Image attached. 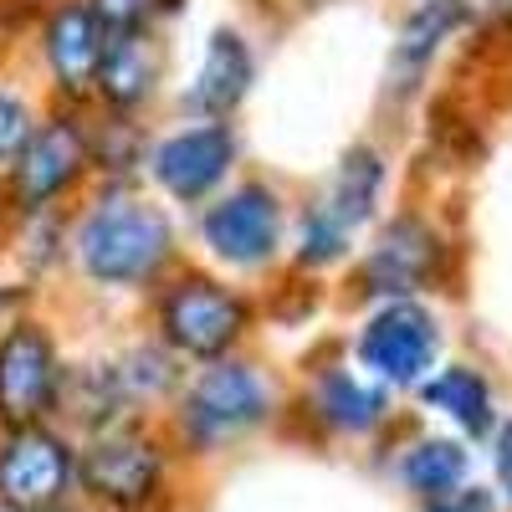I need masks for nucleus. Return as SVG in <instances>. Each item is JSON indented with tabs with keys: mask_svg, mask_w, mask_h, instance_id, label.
<instances>
[{
	"mask_svg": "<svg viewBox=\"0 0 512 512\" xmlns=\"http://www.w3.org/2000/svg\"><path fill=\"white\" fill-rule=\"evenodd\" d=\"M169 251H175V231H169L164 210L144 205L139 195H113V200L93 205L77 231L82 272L108 287L149 282L169 262Z\"/></svg>",
	"mask_w": 512,
	"mask_h": 512,
	"instance_id": "1",
	"label": "nucleus"
},
{
	"mask_svg": "<svg viewBox=\"0 0 512 512\" xmlns=\"http://www.w3.org/2000/svg\"><path fill=\"white\" fill-rule=\"evenodd\" d=\"M379 180H384V164L369 144L349 149L333 169V185L323 190V200L303 216V262L308 267H323V262H338L349 246V236L369 221V205L379 195Z\"/></svg>",
	"mask_w": 512,
	"mask_h": 512,
	"instance_id": "2",
	"label": "nucleus"
},
{
	"mask_svg": "<svg viewBox=\"0 0 512 512\" xmlns=\"http://www.w3.org/2000/svg\"><path fill=\"white\" fill-rule=\"evenodd\" d=\"M267 410H272V395L251 364H210L185 390L180 420H185L190 446L210 451V446L251 431V425H262Z\"/></svg>",
	"mask_w": 512,
	"mask_h": 512,
	"instance_id": "3",
	"label": "nucleus"
},
{
	"mask_svg": "<svg viewBox=\"0 0 512 512\" xmlns=\"http://www.w3.org/2000/svg\"><path fill=\"white\" fill-rule=\"evenodd\" d=\"M164 456L139 425H103L82 451V487L118 512H144L159 497Z\"/></svg>",
	"mask_w": 512,
	"mask_h": 512,
	"instance_id": "4",
	"label": "nucleus"
},
{
	"mask_svg": "<svg viewBox=\"0 0 512 512\" xmlns=\"http://www.w3.org/2000/svg\"><path fill=\"white\" fill-rule=\"evenodd\" d=\"M251 308L246 297H236L231 287L210 282V277H185L164 292L159 308V328L164 338L190 359H221L236 338L246 333Z\"/></svg>",
	"mask_w": 512,
	"mask_h": 512,
	"instance_id": "5",
	"label": "nucleus"
},
{
	"mask_svg": "<svg viewBox=\"0 0 512 512\" xmlns=\"http://www.w3.org/2000/svg\"><path fill=\"white\" fill-rule=\"evenodd\" d=\"M62 400V364L52 338L36 323H21L0 338V425L26 431L41 425L52 405Z\"/></svg>",
	"mask_w": 512,
	"mask_h": 512,
	"instance_id": "6",
	"label": "nucleus"
},
{
	"mask_svg": "<svg viewBox=\"0 0 512 512\" xmlns=\"http://www.w3.org/2000/svg\"><path fill=\"white\" fill-rule=\"evenodd\" d=\"M77 461L47 425H26L0 441V502L11 512H52L72 487Z\"/></svg>",
	"mask_w": 512,
	"mask_h": 512,
	"instance_id": "7",
	"label": "nucleus"
},
{
	"mask_svg": "<svg viewBox=\"0 0 512 512\" xmlns=\"http://www.w3.org/2000/svg\"><path fill=\"white\" fill-rule=\"evenodd\" d=\"M210 251L231 267H262L282 241V205L267 185H241L221 205L205 210L200 221Z\"/></svg>",
	"mask_w": 512,
	"mask_h": 512,
	"instance_id": "8",
	"label": "nucleus"
},
{
	"mask_svg": "<svg viewBox=\"0 0 512 512\" xmlns=\"http://www.w3.org/2000/svg\"><path fill=\"white\" fill-rule=\"evenodd\" d=\"M359 359L390 384H415L436 359V323L415 303H390L359 333Z\"/></svg>",
	"mask_w": 512,
	"mask_h": 512,
	"instance_id": "9",
	"label": "nucleus"
},
{
	"mask_svg": "<svg viewBox=\"0 0 512 512\" xmlns=\"http://www.w3.org/2000/svg\"><path fill=\"white\" fill-rule=\"evenodd\" d=\"M88 164V134L72 118H52L41 123L36 134L26 139V149L16 154V200L26 210L52 205Z\"/></svg>",
	"mask_w": 512,
	"mask_h": 512,
	"instance_id": "10",
	"label": "nucleus"
},
{
	"mask_svg": "<svg viewBox=\"0 0 512 512\" xmlns=\"http://www.w3.org/2000/svg\"><path fill=\"white\" fill-rule=\"evenodd\" d=\"M236 164V139L221 123H200L154 149V180L175 200H205Z\"/></svg>",
	"mask_w": 512,
	"mask_h": 512,
	"instance_id": "11",
	"label": "nucleus"
},
{
	"mask_svg": "<svg viewBox=\"0 0 512 512\" xmlns=\"http://www.w3.org/2000/svg\"><path fill=\"white\" fill-rule=\"evenodd\" d=\"M441 272V236L420 216H400L379 231L369 262H364V287L384 297H410Z\"/></svg>",
	"mask_w": 512,
	"mask_h": 512,
	"instance_id": "12",
	"label": "nucleus"
},
{
	"mask_svg": "<svg viewBox=\"0 0 512 512\" xmlns=\"http://www.w3.org/2000/svg\"><path fill=\"white\" fill-rule=\"evenodd\" d=\"M103 47H108V31L93 16V6H82V0L62 6L47 21V62H52V72H57V82L67 93H88L98 82Z\"/></svg>",
	"mask_w": 512,
	"mask_h": 512,
	"instance_id": "13",
	"label": "nucleus"
},
{
	"mask_svg": "<svg viewBox=\"0 0 512 512\" xmlns=\"http://www.w3.org/2000/svg\"><path fill=\"white\" fill-rule=\"evenodd\" d=\"M251 88V47L236 36V31H216L205 47V62L195 72V88H190V108H205V113H231Z\"/></svg>",
	"mask_w": 512,
	"mask_h": 512,
	"instance_id": "14",
	"label": "nucleus"
},
{
	"mask_svg": "<svg viewBox=\"0 0 512 512\" xmlns=\"http://www.w3.org/2000/svg\"><path fill=\"white\" fill-rule=\"evenodd\" d=\"M159 77V47L144 31H128V36H108L103 62H98V82H103V98L113 108H134L149 98Z\"/></svg>",
	"mask_w": 512,
	"mask_h": 512,
	"instance_id": "15",
	"label": "nucleus"
},
{
	"mask_svg": "<svg viewBox=\"0 0 512 512\" xmlns=\"http://www.w3.org/2000/svg\"><path fill=\"white\" fill-rule=\"evenodd\" d=\"M313 410L323 425H333V431H374V425L384 420V390L379 384H359L349 369H328L318 374L313 384Z\"/></svg>",
	"mask_w": 512,
	"mask_h": 512,
	"instance_id": "16",
	"label": "nucleus"
},
{
	"mask_svg": "<svg viewBox=\"0 0 512 512\" xmlns=\"http://www.w3.org/2000/svg\"><path fill=\"white\" fill-rule=\"evenodd\" d=\"M461 0H425V6L400 26V41H395V57H390V88H410V77L441 52V41L456 31L461 21Z\"/></svg>",
	"mask_w": 512,
	"mask_h": 512,
	"instance_id": "17",
	"label": "nucleus"
},
{
	"mask_svg": "<svg viewBox=\"0 0 512 512\" xmlns=\"http://www.w3.org/2000/svg\"><path fill=\"white\" fill-rule=\"evenodd\" d=\"M425 400H431L441 415H451L466 436H487L492 431V390L477 369L451 364L441 369L431 384H425Z\"/></svg>",
	"mask_w": 512,
	"mask_h": 512,
	"instance_id": "18",
	"label": "nucleus"
},
{
	"mask_svg": "<svg viewBox=\"0 0 512 512\" xmlns=\"http://www.w3.org/2000/svg\"><path fill=\"white\" fill-rule=\"evenodd\" d=\"M466 466H472L466 446H456V441H420L405 456V487L420 492V497H431V502H441V497L461 492Z\"/></svg>",
	"mask_w": 512,
	"mask_h": 512,
	"instance_id": "19",
	"label": "nucleus"
},
{
	"mask_svg": "<svg viewBox=\"0 0 512 512\" xmlns=\"http://www.w3.org/2000/svg\"><path fill=\"white\" fill-rule=\"evenodd\" d=\"M88 6L103 21V31L128 36V31H144L149 26V16L159 11V0H88Z\"/></svg>",
	"mask_w": 512,
	"mask_h": 512,
	"instance_id": "20",
	"label": "nucleus"
},
{
	"mask_svg": "<svg viewBox=\"0 0 512 512\" xmlns=\"http://www.w3.org/2000/svg\"><path fill=\"white\" fill-rule=\"evenodd\" d=\"M26 139H31V113H26V103L11 98V93H0V169L16 164V154L26 149Z\"/></svg>",
	"mask_w": 512,
	"mask_h": 512,
	"instance_id": "21",
	"label": "nucleus"
},
{
	"mask_svg": "<svg viewBox=\"0 0 512 512\" xmlns=\"http://www.w3.org/2000/svg\"><path fill=\"white\" fill-rule=\"evenodd\" d=\"M431 512H497V502H492L487 487H461V492L431 502Z\"/></svg>",
	"mask_w": 512,
	"mask_h": 512,
	"instance_id": "22",
	"label": "nucleus"
},
{
	"mask_svg": "<svg viewBox=\"0 0 512 512\" xmlns=\"http://www.w3.org/2000/svg\"><path fill=\"white\" fill-rule=\"evenodd\" d=\"M497 482H502V492L512 497V420L497 431Z\"/></svg>",
	"mask_w": 512,
	"mask_h": 512,
	"instance_id": "23",
	"label": "nucleus"
},
{
	"mask_svg": "<svg viewBox=\"0 0 512 512\" xmlns=\"http://www.w3.org/2000/svg\"><path fill=\"white\" fill-rule=\"evenodd\" d=\"M482 11L487 21H512V0H461V11Z\"/></svg>",
	"mask_w": 512,
	"mask_h": 512,
	"instance_id": "24",
	"label": "nucleus"
},
{
	"mask_svg": "<svg viewBox=\"0 0 512 512\" xmlns=\"http://www.w3.org/2000/svg\"><path fill=\"white\" fill-rule=\"evenodd\" d=\"M26 6H36V0H26Z\"/></svg>",
	"mask_w": 512,
	"mask_h": 512,
	"instance_id": "25",
	"label": "nucleus"
}]
</instances>
